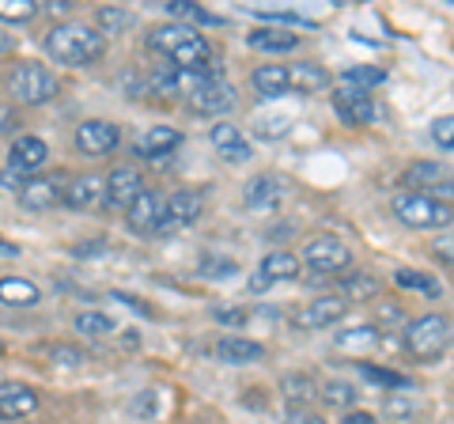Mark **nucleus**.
Segmentation results:
<instances>
[{"label":"nucleus","mask_w":454,"mask_h":424,"mask_svg":"<svg viewBox=\"0 0 454 424\" xmlns=\"http://www.w3.org/2000/svg\"><path fill=\"white\" fill-rule=\"evenodd\" d=\"M148 50L155 58H163V65L182 68V73H216L220 76V61L212 53L208 38L190 23H163L148 31Z\"/></svg>","instance_id":"1"},{"label":"nucleus","mask_w":454,"mask_h":424,"mask_svg":"<svg viewBox=\"0 0 454 424\" xmlns=\"http://www.w3.org/2000/svg\"><path fill=\"white\" fill-rule=\"evenodd\" d=\"M46 53L57 65L68 68H88L106 53V38L88 23H53L46 38H42Z\"/></svg>","instance_id":"2"},{"label":"nucleus","mask_w":454,"mask_h":424,"mask_svg":"<svg viewBox=\"0 0 454 424\" xmlns=\"http://www.w3.org/2000/svg\"><path fill=\"white\" fill-rule=\"evenodd\" d=\"M57 91H61V80H57L53 68L38 65V61H20L8 73V95L23 106L50 103V98H57Z\"/></svg>","instance_id":"3"},{"label":"nucleus","mask_w":454,"mask_h":424,"mask_svg":"<svg viewBox=\"0 0 454 424\" xmlns=\"http://www.w3.org/2000/svg\"><path fill=\"white\" fill-rule=\"evenodd\" d=\"M450 342H454V326L447 315H420L409 322V330H405V352L424 364L443 357Z\"/></svg>","instance_id":"4"},{"label":"nucleus","mask_w":454,"mask_h":424,"mask_svg":"<svg viewBox=\"0 0 454 424\" xmlns=\"http://www.w3.org/2000/svg\"><path fill=\"white\" fill-rule=\"evenodd\" d=\"M390 212L397 216V224H405L413 232H439L454 220V205L432 201V197H420V193H397L390 201Z\"/></svg>","instance_id":"5"},{"label":"nucleus","mask_w":454,"mask_h":424,"mask_svg":"<svg viewBox=\"0 0 454 424\" xmlns=\"http://www.w3.org/2000/svg\"><path fill=\"white\" fill-rule=\"evenodd\" d=\"M310 273H318V277H333V273H345L348 265H352V250L345 239H337V235H315L310 243L303 247V258H300Z\"/></svg>","instance_id":"6"},{"label":"nucleus","mask_w":454,"mask_h":424,"mask_svg":"<svg viewBox=\"0 0 454 424\" xmlns=\"http://www.w3.org/2000/svg\"><path fill=\"white\" fill-rule=\"evenodd\" d=\"M402 186H409L405 193H420V197H432V201H447L454 197V175L439 163H413L409 171L402 175Z\"/></svg>","instance_id":"7"},{"label":"nucleus","mask_w":454,"mask_h":424,"mask_svg":"<svg viewBox=\"0 0 454 424\" xmlns=\"http://www.w3.org/2000/svg\"><path fill=\"white\" fill-rule=\"evenodd\" d=\"M208 80H220V76L216 73H182V68H170V65H155L152 73H148V80H145V88L152 95H167V98L186 95L190 98Z\"/></svg>","instance_id":"8"},{"label":"nucleus","mask_w":454,"mask_h":424,"mask_svg":"<svg viewBox=\"0 0 454 424\" xmlns=\"http://www.w3.org/2000/svg\"><path fill=\"white\" fill-rule=\"evenodd\" d=\"M65 190H68V175H31L20 190V205L31 212H46L65 205Z\"/></svg>","instance_id":"9"},{"label":"nucleus","mask_w":454,"mask_h":424,"mask_svg":"<svg viewBox=\"0 0 454 424\" xmlns=\"http://www.w3.org/2000/svg\"><path fill=\"white\" fill-rule=\"evenodd\" d=\"M121 145V130L106 118H88L76 125V152L88 155V160H98V155H110Z\"/></svg>","instance_id":"10"},{"label":"nucleus","mask_w":454,"mask_h":424,"mask_svg":"<svg viewBox=\"0 0 454 424\" xmlns=\"http://www.w3.org/2000/svg\"><path fill=\"white\" fill-rule=\"evenodd\" d=\"M330 103H333V114L345 125H352V130H364V125H372L379 118L375 98L367 91H356V88H337L330 95Z\"/></svg>","instance_id":"11"},{"label":"nucleus","mask_w":454,"mask_h":424,"mask_svg":"<svg viewBox=\"0 0 454 424\" xmlns=\"http://www.w3.org/2000/svg\"><path fill=\"white\" fill-rule=\"evenodd\" d=\"M348 315V303L340 300V295H318V300H310L307 307H300L292 315V326H300V330H325V326H333V322H340Z\"/></svg>","instance_id":"12"},{"label":"nucleus","mask_w":454,"mask_h":424,"mask_svg":"<svg viewBox=\"0 0 454 424\" xmlns=\"http://www.w3.org/2000/svg\"><path fill=\"white\" fill-rule=\"evenodd\" d=\"M300 258H295L292 250H269L262 258V270L250 277V292H269L280 280H295L300 277Z\"/></svg>","instance_id":"13"},{"label":"nucleus","mask_w":454,"mask_h":424,"mask_svg":"<svg viewBox=\"0 0 454 424\" xmlns=\"http://www.w3.org/2000/svg\"><path fill=\"white\" fill-rule=\"evenodd\" d=\"M46 160H50V145L42 137H31V133L16 137L12 140V148H8V167L16 175H23V178L38 175L42 167H46Z\"/></svg>","instance_id":"14"},{"label":"nucleus","mask_w":454,"mask_h":424,"mask_svg":"<svg viewBox=\"0 0 454 424\" xmlns=\"http://www.w3.org/2000/svg\"><path fill=\"white\" fill-rule=\"evenodd\" d=\"M243 201L247 208H258V212H273L288 201V182L280 175H254L247 186H243Z\"/></svg>","instance_id":"15"},{"label":"nucleus","mask_w":454,"mask_h":424,"mask_svg":"<svg viewBox=\"0 0 454 424\" xmlns=\"http://www.w3.org/2000/svg\"><path fill=\"white\" fill-rule=\"evenodd\" d=\"M201 212H205V197L197 193V190H178V193H170L167 205H163V224H160V232H182V228H190V224L201 216Z\"/></svg>","instance_id":"16"},{"label":"nucleus","mask_w":454,"mask_h":424,"mask_svg":"<svg viewBox=\"0 0 454 424\" xmlns=\"http://www.w3.org/2000/svg\"><path fill=\"white\" fill-rule=\"evenodd\" d=\"M231 106H235V88L227 80H208L190 95V110L193 114H205V118H220Z\"/></svg>","instance_id":"17"},{"label":"nucleus","mask_w":454,"mask_h":424,"mask_svg":"<svg viewBox=\"0 0 454 424\" xmlns=\"http://www.w3.org/2000/svg\"><path fill=\"white\" fill-rule=\"evenodd\" d=\"M42 405V398H38V390L31 387V383H0V420H23V417H31L35 409Z\"/></svg>","instance_id":"18"},{"label":"nucleus","mask_w":454,"mask_h":424,"mask_svg":"<svg viewBox=\"0 0 454 424\" xmlns=\"http://www.w3.org/2000/svg\"><path fill=\"white\" fill-rule=\"evenodd\" d=\"M145 193V178L137 167H114L106 175V208H129L137 197Z\"/></svg>","instance_id":"19"},{"label":"nucleus","mask_w":454,"mask_h":424,"mask_svg":"<svg viewBox=\"0 0 454 424\" xmlns=\"http://www.w3.org/2000/svg\"><path fill=\"white\" fill-rule=\"evenodd\" d=\"M106 201V175H76L68 178V190H65V205L68 208H98Z\"/></svg>","instance_id":"20"},{"label":"nucleus","mask_w":454,"mask_h":424,"mask_svg":"<svg viewBox=\"0 0 454 424\" xmlns=\"http://www.w3.org/2000/svg\"><path fill=\"white\" fill-rule=\"evenodd\" d=\"M163 205H167V197H163V193L145 190L129 208H125V216H129V228L140 232V235L160 232V224H163Z\"/></svg>","instance_id":"21"},{"label":"nucleus","mask_w":454,"mask_h":424,"mask_svg":"<svg viewBox=\"0 0 454 424\" xmlns=\"http://www.w3.org/2000/svg\"><path fill=\"white\" fill-rule=\"evenodd\" d=\"M212 148H216L223 160H231V163H250L254 160V145L243 137V130L231 122H220V125H212Z\"/></svg>","instance_id":"22"},{"label":"nucleus","mask_w":454,"mask_h":424,"mask_svg":"<svg viewBox=\"0 0 454 424\" xmlns=\"http://www.w3.org/2000/svg\"><path fill=\"white\" fill-rule=\"evenodd\" d=\"M333 83L330 68L318 65V61H295L288 65V91H300V95H318Z\"/></svg>","instance_id":"23"},{"label":"nucleus","mask_w":454,"mask_h":424,"mask_svg":"<svg viewBox=\"0 0 454 424\" xmlns=\"http://www.w3.org/2000/svg\"><path fill=\"white\" fill-rule=\"evenodd\" d=\"M182 145V133L170 130V125H152L133 140V155H145V160H163Z\"/></svg>","instance_id":"24"},{"label":"nucleus","mask_w":454,"mask_h":424,"mask_svg":"<svg viewBox=\"0 0 454 424\" xmlns=\"http://www.w3.org/2000/svg\"><path fill=\"white\" fill-rule=\"evenodd\" d=\"M247 46L258 53H292L300 46V35H292L288 27H258V31L247 38Z\"/></svg>","instance_id":"25"},{"label":"nucleus","mask_w":454,"mask_h":424,"mask_svg":"<svg viewBox=\"0 0 454 424\" xmlns=\"http://www.w3.org/2000/svg\"><path fill=\"white\" fill-rule=\"evenodd\" d=\"M212 352H216L220 360H227V364H254V360L265 357V345H262V342H250V337L227 334V337H220Z\"/></svg>","instance_id":"26"},{"label":"nucleus","mask_w":454,"mask_h":424,"mask_svg":"<svg viewBox=\"0 0 454 424\" xmlns=\"http://www.w3.org/2000/svg\"><path fill=\"white\" fill-rule=\"evenodd\" d=\"M250 88L258 91L262 98H280V95H288V68H284V65H262V68H254Z\"/></svg>","instance_id":"27"},{"label":"nucleus","mask_w":454,"mask_h":424,"mask_svg":"<svg viewBox=\"0 0 454 424\" xmlns=\"http://www.w3.org/2000/svg\"><path fill=\"white\" fill-rule=\"evenodd\" d=\"M42 300V288L27 277H0V303L4 307H35Z\"/></svg>","instance_id":"28"},{"label":"nucleus","mask_w":454,"mask_h":424,"mask_svg":"<svg viewBox=\"0 0 454 424\" xmlns=\"http://www.w3.org/2000/svg\"><path fill=\"white\" fill-rule=\"evenodd\" d=\"M340 300L345 303H360V300H372L379 295V277L367 273V270H348V277H340Z\"/></svg>","instance_id":"29"},{"label":"nucleus","mask_w":454,"mask_h":424,"mask_svg":"<svg viewBox=\"0 0 454 424\" xmlns=\"http://www.w3.org/2000/svg\"><path fill=\"white\" fill-rule=\"evenodd\" d=\"M340 83L345 88H356V91H372L379 83H387V68L379 65H348L345 73H340Z\"/></svg>","instance_id":"30"},{"label":"nucleus","mask_w":454,"mask_h":424,"mask_svg":"<svg viewBox=\"0 0 454 424\" xmlns=\"http://www.w3.org/2000/svg\"><path fill=\"white\" fill-rule=\"evenodd\" d=\"M280 390H284V398H292V405H310V402L318 398V383L310 375H300V372L284 375L280 379Z\"/></svg>","instance_id":"31"},{"label":"nucleus","mask_w":454,"mask_h":424,"mask_svg":"<svg viewBox=\"0 0 454 424\" xmlns=\"http://www.w3.org/2000/svg\"><path fill=\"white\" fill-rule=\"evenodd\" d=\"M394 280H397V288H413V292H424V295H428V300H439V295H443V285H439L435 277L420 273V270H397V273H394Z\"/></svg>","instance_id":"32"},{"label":"nucleus","mask_w":454,"mask_h":424,"mask_svg":"<svg viewBox=\"0 0 454 424\" xmlns=\"http://www.w3.org/2000/svg\"><path fill=\"white\" fill-rule=\"evenodd\" d=\"M318 394H322L325 405H337V409H345V413L356 405V387L345 383V379H330V383H322Z\"/></svg>","instance_id":"33"},{"label":"nucleus","mask_w":454,"mask_h":424,"mask_svg":"<svg viewBox=\"0 0 454 424\" xmlns=\"http://www.w3.org/2000/svg\"><path fill=\"white\" fill-rule=\"evenodd\" d=\"M114 330L118 326H114V318L106 310H80L76 315V334H83V337H106Z\"/></svg>","instance_id":"34"},{"label":"nucleus","mask_w":454,"mask_h":424,"mask_svg":"<svg viewBox=\"0 0 454 424\" xmlns=\"http://www.w3.org/2000/svg\"><path fill=\"white\" fill-rule=\"evenodd\" d=\"M95 23H98V35H121L125 27H133V12H121V8H98L95 12Z\"/></svg>","instance_id":"35"},{"label":"nucleus","mask_w":454,"mask_h":424,"mask_svg":"<svg viewBox=\"0 0 454 424\" xmlns=\"http://www.w3.org/2000/svg\"><path fill=\"white\" fill-rule=\"evenodd\" d=\"M167 8V16H175V23H186V20H193V23H223L220 16H212V12H205V8H197V4H190V0H170V4H163Z\"/></svg>","instance_id":"36"},{"label":"nucleus","mask_w":454,"mask_h":424,"mask_svg":"<svg viewBox=\"0 0 454 424\" xmlns=\"http://www.w3.org/2000/svg\"><path fill=\"white\" fill-rule=\"evenodd\" d=\"M254 133H258L262 140H280L292 133V118L288 114H262L258 122H254Z\"/></svg>","instance_id":"37"},{"label":"nucleus","mask_w":454,"mask_h":424,"mask_svg":"<svg viewBox=\"0 0 454 424\" xmlns=\"http://www.w3.org/2000/svg\"><path fill=\"white\" fill-rule=\"evenodd\" d=\"M38 16L35 0H0V20L4 23H31Z\"/></svg>","instance_id":"38"},{"label":"nucleus","mask_w":454,"mask_h":424,"mask_svg":"<svg viewBox=\"0 0 454 424\" xmlns=\"http://www.w3.org/2000/svg\"><path fill=\"white\" fill-rule=\"evenodd\" d=\"M360 367V375L364 379H372V383H382V387H394V390H409L413 383H409L405 375H397V372H387V367H375V364H356Z\"/></svg>","instance_id":"39"},{"label":"nucleus","mask_w":454,"mask_h":424,"mask_svg":"<svg viewBox=\"0 0 454 424\" xmlns=\"http://www.w3.org/2000/svg\"><path fill=\"white\" fill-rule=\"evenodd\" d=\"M337 345H340V349H372V345H379V330H375V326L345 330V334L337 337Z\"/></svg>","instance_id":"40"},{"label":"nucleus","mask_w":454,"mask_h":424,"mask_svg":"<svg viewBox=\"0 0 454 424\" xmlns=\"http://www.w3.org/2000/svg\"><path fill=\"white\" fill-rule=\"evenodd\" d=\"M129 413L140 417V420H152L155 413H160V394H155V390H140V394H133Z\"/></svg>","instance_id":"41"},{"label":"nucleus","mask_w":454,"mask_h":424,"mask_svg":"<svg viewBox=\"0 0 454 424\" xmlns=\"http://www.w3.org/2000/svg\"><path fill=\"white\" fill-rule=\"evenodd\" d=\"M46 357H50L53 367H65V372H73V367H83V352H80V349H68V345L46 349Z\"/></svg>","instance_id":"42"},{"label":"nucleus","mask_w":454,"mask_h":424,"mask_svg":"<svg viewBox=\"0 0 454 424\" xmlns=\"http://www.w3.org/2000/svg\"><path fill=\"white\" fill-rule=\"evenodd\" d=\"M201 273H205L208 280H223V277L239 273V265H235L231 258H216V254H208V258H201Z\"/></svg>","instance_id":"43"},{"label":"nucleus","mask_w":454,"mask_h":424,"mask_svg":"<svg viewBox=\"0 0 454 424\" xmlns=\"http://www.w3.org/2000/svg\"><path fill=\"white\" fill-rule=\"evenodd\" d=\"M432 140L443 152H454V114H443L432 122Z\"/></svg>","instance_id":"44"},{"label":"nucleus","mask_w":454,"mask_h":424,"mask_svg":"<svg viewBox=\"0 0 454 424\" xmlns=\"http://www.w3.org/2000/svg\"><path fill=\"white\" fill-rule=\"evenodd\" d=\"M284 424H325L310 405H288L284 409Z\"/></svg>","instance_id":"45"},{"label":"nucleus","mask_w":454,"mask_h":424,"mask_svg":"<svg viewBox=\"0 0 454 424\" xmlns=\"http://www.w3.org/2000/svg\"><path fill=\"white\" fill-rule=\"evenodd\" d=\"M212 315H216V322H223V326H247L250 315L239 307H212Z\"/></svg>","instance_id":"46"},{"label":"nucleus","mask_w":454,"mask_h":424,"mask_svg":"<svg viewBox=\"0 0 454 424\" xmlns=\"http://www.w3.org/2000/svg\"><path fill=\"white\" fill-rule=\"evenodd\" d=\"M432 250H435V258L443 265H454V235H439L432 243Z\"/></svg>","instance_id":"47"},{"label":"nucleus","mask_w":454,"mask_h":424,"mask_svg":"<svg viewBox=\"0 0 454 424\" xmlns=\"http://www.w3.org/2000/svg\"><path fill=\"white\" fill-rule=\"evenodd\" d=\"M106 250H110L106 239H91V243H80V247H73L76 258H98V254H106Z\"/></svg>","instance_id":"48"},{"label":"nucleus","mask_w":454,"mask_h":424,"mask_svg":"<svg viewBox=\"0 0 454 424\" xmlns=\"http://www.w3.org/2000/svg\"><path fill=\"white\" fill-rule=\"evenodd\" d=\"M23 182H27V178L16 175L12 167H8V171H0V186H4V190H16V193H20V190H23Z\"/></svg>","instance_id":"49"},{"label":"nucleus","mask_w":454,"mask_h":424,"mask_svg":"<svg viewBox=\"0 0 454 424\" xmlns=\"http://www.w3.org/2000/svg\"><path fill=\"white\" fill-rule=\"evenodd\" d=\"M413 402H409V398H390L387 402V413H394V417H405V413H413Z\"/></svg>","instance_id":"50"},{"label":"nucleus","mask_w":454,"mask_h":424,"mask_svg":"<svg viewBox=\"0 0 454 424\" xmlns=\"http://www.w3.org/2000/svg\"><path fill=\"white\" fill-rule=\"evenodd\" d=\"M340 424H375V417L372 413H345Z\"/></svg>","instance_id":"51"},{"label":"nucleus","mask_w":454,"mask_h":424,"mask_svg":"<svg viewBox=\"0 0 454 424\" xmlns=\"http://www.w3.org/2000/svg\"><path fill=\"white\" fill-rule=\"evenodd\" d=\"M12 46H16V35H8L4 27H0V53H8Z\"/></svg>","instance_id":"52"},{"label":"nucleus","mask_w":454,"mask_h":424,"mask_svg":"<svg viewBox=\"0 0 454 424\" xmlns=\"http://www.w3.org/2000/svg\"><path fill=\"white\" fill-rule=\"evenodd\" d=\"M12 122H16V114H12V110L4 106V110H0V133H4V130H12Z\"/></svg>","instance_id":"53"},{"label":"nucleus","mask_w":454,"mask_h":424,"mask_svg":"<svg viewBox=\"0 0 454 424\" xmlns=\"http://www.w3.org/2000/svg\"><path fill=\"white\" fill-rule=\"evenodd\" d=\"M0 254H20V247H12V243H4V239H0Z\"/></svg>","instance_id":"54"},{"label":"nucleus","mask_w":454,"mask_h":424,"mask_svg":"<svg viewBox=\"0 0 454 424\" xmlns=\"http://www.w3.org/2000/svg\"><path fill=\"white\" fill-rule=\"evenodd\" d=\"M0 352H4V342H0Z\"/></svg>","instance_id":"55"},{"label":"nucleus","mask_w":454,"mask_h":424,"mask_svg":"<svg viewBox=\"0 0 454 424\" xmlns=\"http://www.w3.org/2000/svg\"><path fill=\"white\" fill-rule=\"evenodd\" d=\"M16 424H20V420H16Z\"/></svg>","instance_id":"56"}]
</instances>
